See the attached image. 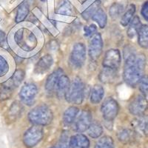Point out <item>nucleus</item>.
<instances>
[{
  "label": "nucleus",
  "mask_w": 148,
  "mask_h": 148,
  "mask_svg": "<svg viewBox=\"0 0 148 148\" xmlns=\"http://www.w3.org/2000/svg\"><path fill=\"white\" fill-rule=\"evenodd\" d=\"M123 54L125 57L123 79L127 85L135 88L143 76L146 66V57L142 53L137 54L130 45L125 46Z\"/></svg>",
  "instance_id": "obj_1"
},
{
  "label": "nucleus",
  "mask_w": 148,
  "mask_h": 148,
  "mask_svg": "<svg viewBox=\"0 0 148 148\" xmlns=\"http://www.w3.org/2000/svg\"><path fill=\"white\" fill-rule=\"evenodd\" d=\"M86 96V85L80 77H75L71 82L64 99L70 104H81Z\"/></svg>",
  "instance_id": "obj_2"
},
{
  "label": "nucleus",
  "mask_w": 148,
  "mask_h": 148,
  "mask_svg": "<svg viewBox=\"0 0 148 148\" xmlns=\"http://www.w3.org/2000/svg\"><path fill=\"white\" fill-rule=\"evenodd\" d=\"M27 118L34 125L43 127L50 125L52 122L53 113L48 106L41 104L34 108L29 112Z\"/></svg>",
  "instance_id": "obj_3"
},
{
  "label": "nucleus",
  "mask_w": 148,
  "mask_h": 148,
  "mask_svg": "<svg viewBox=\"0 0 148 148\" xmlns=\"http://www.w3.org/2000/svg\"><path fill=\"white\" fill-rule=\"evenodd\" d=\"M87 50L84 43L78 42L73 47L69 57V62L74 69H80L83 67L86 61Z\"/></svg>",
  "instance_id": "obj_4"
},
{
  "label": "nucleus",
  "mask_w": 148,
  "mask_h": 148,
  "mask_svg": "<svg viewBox=\"0 0 148 148\" xmlns=\"http://www.w3.org/2000/svg\"><path fill=\"white\" fill-rule=\"evenodd\" d=\"M119 111V104L113 97H108L104 100L101 106V113L105 121L113 122Z\"/></svg>",
  "instance_id": "obj_5"
},
{
  "label": "nucleus",
  "mask_w": 148,
  "mask_h": 148,
  "mask_svg": "<svg viewBox=\"0 0 148 148\" xmlns=\"http://www.w3.org/2000/svg\"><path fill=\"white\" fill-rule=\"evenodd\" d=\"M38 92L39 90L36 84L32 82H27L21 88L18 96L22 104L27 106H32L36 100Z\"/></svg>",
  "instance_id": "obj_6"
},
{
  "label": "nucleus",
  "mask_w": 148,
  "mask_h": 148,
  "mask_svg": "<svg viewBox=\"0 0 148 148\" xmlns=\"http://www.w3.org/2000/svg\"><path fill=\"white\" fill-rule=\"evenodd\" d=\"M44 130L41 126L34 125L25 131L23 136V143L27 147L32 148L42 141Z\"/></svg>",
  "instance_id": "obj_7"
},
{
  "label": "nucleus",
  "mask_w": 148,
  "mask_h": 148,
  "mask_svg": "<svg viewBox=\"0 0 148 148\" xmlns=\"http://www.w3.org/2000/svg\"><path fill=\"white\" fill-rule=\"evenodd\" d=\"M121 63V52L118 49H110L104 53L102 67L118 71Z\"/></svg>",
  "instance_id": "obj_8"
},
{
  "label": "nucleus",
  "mask_w": 148,
  "mask_h": 148,
  "mask_svg": "<svg viewBox=\"0 0 148 148\" xmlns=\"http://www.w3.org/2000/svg\"><path fill=\"white\" fill-rule=\"evenodd\" d=\"M103 40L99 33H96L90 37L88 45V56L92 60H96L101 56L103 52Z\"/></svg>",
  "instance_id": "obj_9"
},
{
  "label": "nucleus",
  "mask_w": 148,
  "mask_h": 148,
  "mask_svg": "<svg viewBox=\"0 0 148 148\" xmlns=\"http://www.w3.org/2000/svg\"><path fill=\"white\" fill-rule=\"evenodd\" d=\"M92 121V113L89 110H83L80 113V115L77 116L76 121H74L73 130L78 133L85 132L88 129Z\"/></svg>",
  "instance_id": "obj_10"
},
{
  "label": "nucleus",
  "mask_w": 148,
  "mask_h": 148,
  "mask_svg": "<svg viewBox=\"0 0 148 148\" xmlns=\"http://www.w3.org/2000/svg\"><path fill=\"white\" fill-rule=\"evenodd\" d=\"M147 108L148 101L145 96L143 95H137L130 103L128 110L132 115L138 116L144 114Z\"/></svg>",
  "instance_id": "obj_11"
},
{
  "label": "nucleus",
  "mask_w": 148,
  "mask_h": 148,
  "mask_svg": "<svg viewBox=\"0 0 148 148\" xmlns=\"http://www.w3.org/2000/svg\"><path fill=\"white\" fill-rule=\"evenodd\" d=\"M133 131L142 136L148 135V115L142 114L137 116L132 121Z\"/></svg>",
  "instance_id": "obj_12"
},
{
  "label": "nucleus",
  "mask_w": 148,
  "mask_h": 148,
  "mask_svg": "<svg viewBox=\"0 0 148 148\" xmlns=\"http://www.w3.org/2000/svg\"><path fill=\"white\" fill-rule=\"evenodd\" d=\"M62 74L63 70L61 67H59L47 76L45 83V89L47 93L52 94V93L55 92L58 80Z\"/></svg>",
  "instance_id": "obj_13"
},
{
  "label": "nucleus",
  "mask_w": 148,
  "mask_h": 148,
  "mask_svg": "<svg viewBox=\"0 0 148 148\" xmlns=\"http://www.w3.org/2000/svg\"><path fill=\"white\" fill-rule=\"evenodd\" d=\"M53 64V59L50 54L43 56L37 62L34 67V73L36 74H42L50 70Z\"/></svg>",
  "instance_id": "obj_14"
},
{
  "label": "nucleus",
  "mask_w": 148,
  "mask_h": 148,
  "mask_svg": "<svg viewBox=\"0 0 148 148\" xmlns=\"http://www.w3.org/2000/svg\"><path fill=\"white\" fill-rule=\"evenodd\" d=\"M90 140L82 133L73 135L69 140L70 148H90Z\"/></svg>",
  "instance_id": "obj_15"
},
{
  "label": "nucleus",
  "mask_w": 148,
  "mask_h": 148,
  "mask_svg": "<svg viewBox=\"0 0 148 148\" xmlns=\"http://www.w3.org/2000/svg\"><path fill=\"white\" fill-rule=\"evenodd\" d=\"M71 84V80L66 74H62L58 80L56 88V95L59 99L64 98L68 88Z\"/></svg>",
  "instance_id": "obj_16"
},
{
  "label": "nucleus",
  "mask_w": 148,
  "mask_h": 148,
  "mask_svg": "<svg viewBox=\"0 0 148 148\" xmlns=\"http://www.w3.org/2000/svg\"><path fill=\"white\" fill-rule=\"evenodd\" d=\"M117 71H116V70L103 67L99 75V81L102 83H105V84L114 82L118 76Z\"/></svg>",
  "instance_id": "obj_17"
},
{
  "label": "nucleus",
  "mask_w": 148,
  "mask_h": 148,
  "mask_svg": "<svg viewBox=\"0 0 148 148\" xmlns=\"http://www.w3.org/2000/svg\"><path fill=\"white\" fill-rule=\"evenodd\" d=\"M79 113V108L76 106H71L67 108L64 112L62 116L63 123L66 126L72 125L76 121Z\"/></svg>",
  "instance_id": "obj_18"
},
{
  "label": "nucleus",
  "mask_w": 148,
  "mask_h": 148,
  "mask_svg": "<svg viewBox=\"0 0 148 148\" xmlns=\"http://www.w3.org/2000/svg\"><path fill=\"white\" fill-rule=\"evenodd\" d=\"M104 96V87L101 84H95L90 92V101L92 104H99Z\"/></svg>",
  "instance_id": "obj_19"
},
{
  "label": "nucleus",
  "mask_w": 148,
  "mask_h": 148,
  "mask_svg": "<svg viewBox=\"0 0 148 148\" xmlns=\"http://www.w3.org/2000/svg\"><path fill=\"white\" fill-rule=\"evenodd\" d=\"M15 89V85L11 81V79H9V80L4 82L0 86V100L5 101V100L9 99L11 97Z\"/></svg>",
  "instance_id": "obj_20"
},
{
  "label": "nucleus",
  "mask_w": 148,
  "mask_h": 148,
  "mask_svg": "<svg viewBox=\"0 0 148 148\" xmlns=\"http://www.w3.org/2000/svg\"><path fill=\"white\" fill-rule=\"evenodd\" d=\"M135 138V132L128 128H121L117 133V138L122 144L130 143Z\"/></svg>",
  "instance_id": "obj_21"
},
{
  "label": "nucleus",
  "mask_w": 148,
  "mask_h": 148,
  "mask_svg": "<svg viewBox=\"0 0 148 148\" xmlns=\"http://www.w3.org/2000/svg\"><path fill=\"white\" fill-rule=\"evenodd\" d=\"M141 25H142V24H141L139 17L138 16H136L133 17L131 22H130L129 27H128L127 30V35L130 39L134 38L137 35Z\"/></svg>",
  "instance_id": "obj_22"
},
{
  "label": "nucleus",
  "mask_w": 148,
  "mask_h": 148,
  "mask_svg": "<svg viewBox=\"0 0 148 148\" xmlns=\"http://www.w3.org/2000/svg\"><path fill=\"white\" fill-rule=\"evenodd\" d=\"M87 130L88 136L92 138H100L104 132L102 125L98 121H92Z\"/></svg>",
  "instance_id": "obj_23"
},
{
  "label": "nucleus",
  "mask_w": 148,
  "mask_h": 148,
  "mask_svg": "<svg viewBox=\"0 0 148 148\" xmlns=\"http://www.w3.org/2000/svg\"><path fill=\"white\" fill-rule=\"evenodd\" d=\"M138 43L141 47L148 49V25H142L138 30Z\"/></svg>",
  "instance_id": "obj_24"
},
{
  "label": "nucleus",
  "mask_w": 148,
  "mask_h": 148,
  "mask_svg": "<svg viewBox=\"0 0 148 148\" xmlns=\"http://www.w3.org/2000/svg\"><path fill=\"white\" fill-rule=\"evenodd\" d=\"M92 21L98 23L100 28H104L108 22V16L106 13L101 8H98L91 17Z\"/></svg>",
  "instance_id": "obj_25"
},
{
  "label": "nucleus",
  "mask_w": 148,
  "mask_h": 148,
  "mask_svg": "<svg viewBox=\"0 0 148 148\" xmlns=\"http://www.w3.org/2000/svg\"><path fill=\"white\" fill-rule=\"evenodd\" d=\"M136 5L133 4H130L127 8L126 11L124 13L121 18V21H120V24L123 27H127L130 24V22H131L133 19V16H134L135 13H136Z\"/></svg>",
  "instance_id": "obj_26"
},
{
  "label": "nucleus",
  "mask_w": 148,
  "mask_h": 148,
  "mask_svg": "<svg viewBox=\"0 0 148 148\" xmlns=\"http://www.w3.org/2000/svg\"><path fill=\"white\" fill-rule=\"evenodd\" d=\"M30 11V6L27 2H23L19 5L16 11V16L15 20L17 23L21 22L25 19L27 16Z\"/></svg>",
  "instance_id": "obj_27"
},
{
  "label": "nucleus",
  "mask_w": 148,
  "mask_h": 148,
  "mask_svg": "<svg viewBox=\"0 0 148 148\" xmlns=\"http://www.w3.org/2000/svg\"><path fill=\"white\" fill-rule=\"evenodd\" d=\"M94 148H115L114 141L109 136H104L98 140Z\"/></svg>",
  "instance_id": "obj_28"
},
{
  "label": "nucleus",
  "mask_w": 148,
  "mask_h": 148,
  "mask_svg": "<svg viewBox=\"0 0 148 148\" xmlns=\"http://www.w3.org/2000/svg\"><path fill=\"white\" fill-rule=\"evenodd\" d=\"M124 11V6L120 3H113L109 10V15L113 19H116Z\"/></svg>",
  "instance_id": "obj_29"
},
{
  "label": "nucleus",
  "mask_w": 148,
  "mask_h": 148,
  "mask_svg": "<svg viewBox=\"0 0 148 148\" xmlns=\"http://www.w3.org/2000/svg\"><path fill=\"white\" fill-rule=\"evenodd\" d=\"M25 71L22 69H19L16 70L10 79H11V81L13 82L14 84L15 85L16 88H17L22 84V81L25 79Z\"/></svg>",
  "instance_id": "obj_30"
},
{
  "label": "nucleus",
  "mask_w": 148,
  "mask_h": 148,
  "mask_svg": "<svg viewBox=\"0 0 148 148\" xmlns=\"http://www.w3.org/2000/svg\"><path fill=\"white\" fill-rule=\"evenodd\" d=\"M9 62L5 56L0 54V78L7 75L9 72Z\"/></svg>",
  "instance_id": "obj_31"
},
{
  "label": "nucleus",
  "mask_w": 148,
  "mask_h": 148,
  "mask_svg": "<svg viewBox=\"0 0 148 148\" xmlns=\"http://www.w3.org/2000/svg\"><path fill=\"white\" fill-rule=\"evenodd\" d=\"M138 89L143 96H148V75H143L138 84Z\"/></svg>",
  "instance_id": "obj_32"
},
{
  "label": "nucleus",
  "mask_w": 148,
  "mask_h": 148,
  "mask_svg": "<svg viewBox=\"0 0 148 148\" xmlns=\"http://www.w3.org/2000/svg\"><path fill=\"white\" fill-rule=\"evenodd\" d=\"M98 5H99L98 2H95L94 4H92L90 7L88 8V9H86L82 14V17L85 20H88L89 18H91L92 16L93 15V14H94L95 12L96 11V10L98 9Z\"/></svg>",
  "instance_id": "obj_33"
},
{
  "label": "nucleus",
  "mask_w": 148,
  "mask_h": 148,
  "mask_svg": "<svg viewBox=\"0 0 148 148\" xmlns=\"http://www.w3.org/2000/svg\"><path fill=\"white\" fill-rule=\"evenodd\" d=\"M21 103L18 102V101H15L13 103L10 108V116H14V117H17L22 113V111L23 110L22 108V104Z\"/></svg>",
  "instance_id": "obj_34"
},
{
  "label": "nucleus",
  "mask_w": 148,
  "mask_h": 148,
  "mask_svg": "<svg viewBox=\"0 0 148 148\" xmlns=\"http://www.w3.org/2000/svg\"><path fill=\"white\" fill-rule=\"evenodd\" d=\"M72 11L71 5L67 1L63 2L58 8V13L60 14H64V15H71L72 14Z\"/></svg>",
  "instance_id": "obj_35"
},
{
  "label": "nucleus",
  "mask_w": 148,
  "mask_h": 148,
  "mask_svg": "<svg viewBox=\"0 0 148 148\" xmlns=\"http://www.w3.org/2000/svg\"><path fill=\"white\" fill-rule=\"evenodd\" d=\"M84 35L85 37H91L97 33V27L95 25L91 24L89 26H84Z\"/></svg>",
  "instance_id": "obj_36"
},
{
  "label": "nucleus",
  "mask_w": 148,
  "mask_h": 148,
  "mask_svg": "<svg viewBox=\"0 0 148 148\" xmlns=\"http://www.w3.org/2000/svg\"><path fill=\"white\" fill-rule=\"evenodd\" d=\"M141 14L145 20H147L148 22V1H147L146 2H145L144 5H142Z\"/></svg>",
  "instance_id": "obj_37"
},
{
  "label": "nucleus",
  "mask_w": 148,
  "mask_h": 148,
  "mask_svg": "<svg viewBox=\"0 0 148 148\" xmlns=\"http://www.w3.org/2000/svg\"><path fill=\"white\" fill-rule=\"evenodd\" d=\"M5 40V34L2 32V30H0V44Z\"/></svg>",
  "instance_id": "obj_38"
},
{
  "label": "nucleus",
  "mask_w": 148,
  "mask_h": 148,
  "mask_svg": "<svg viewBox=\"0 0 148 148\" xmlns=\"http://www.w3.org/2000/svg\"><path fill=\"white\" fill-rule=\"evenodd\" d=\"M49 148H58L57 146L56 145V146H53V147H49Z\"/></svg>",
  "instance_id": "obj_39"
},
{
  "label": "nucleus",
  "mask_w": 148,
  "mask_h": 148,
  "mask_svg": "<svg viewBox=\"0 0 148 148\" xmlns=\"http://www.w3.org/2000/svg\"><path fill=\"white\" fill-rule=\"evenodd\" d=\"M41 1H42V2H45V0H41Z\"/></svg>",
  "instance_id": "obj_40"
}]
</instances>
